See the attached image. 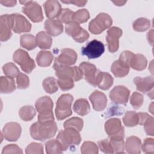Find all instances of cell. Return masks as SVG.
I'll return each mask as SVG.
<instances>
[{
    "instance_id": "bcb514c9",
    "label": "cell",
    "mask_w": 154,
    "mask_h": 154,
    "mask_svg": "<svg viewBox=\"0 0 154 154\" xmlns=\"http://www.w3.org/2000/svg\"><path fill=\"white\" fill-rule=\"evenodd\" d=\"M141 149L146 153H154V141L152 138H146L141 144Z\"/></svg>"
},
{
    "instance_id": "484cf974",
    "label": "cell",
    "mask_w": 154,
    "mask_h": 154,
    "mask_svg": "<svg viewBox=\"0 0 154 154\" xmlns=\"http://www.w3.org/2000/svg\"><path fill=\"white\" fill-rule=\"evenodd\" d=\"M36 43L39 48L42 49H49L51 47L52 39L51 35L45 31L38 32L35 37Z\"/></svg>"
},
{
    "instance_id": "c3c4849f",
    "label": "cell",
    "mask_w": 154,
    "mask_h": 154,
    "mask_svg": "<svg viewBox=\"0 0 154 154\" xmlns=\"http://www.w3.org/2000/svg\"><path fill=\"white\" fill-rule=\"evenodd\" d=\"M99 149L102 152L105 153L111 154L114 153L113 150L111 147V146L109 143V141L108 139H104L100 140L97 142Z\"/></svg>"
},
{
    "instance_id": "5bb4252c",
    "label": "cell",
    "mask_w": 154,
    "mask_h": 154,
    "mask_svg": "<svg viewBox=\"0 0 154 154\" xmlns=\"http://www.w3.org/2000/svg\"><path fill=\"white\" fill-rule=\"evenodd\" d=\"M129 90L123 85H117L109 92V98L117 104H126L129 99Z\"/></svg>"
},
{
    "instance_id": "4fadbf2b",
    "label": "cell",
    "mask_w": 154,
    "mask_h": 154,
    "mask_svg": "<svg viewBox=\"0 0 154 154\" xmlns=\"http://www.w3.org/2000/svg\"><path fill=\"white\" fill-rule=\"evenodd\" d=\"M22 128L17 122H8L5 125L1 134L8 141H16L20 137Z\"/></svg>"
},
{
    "instance_id": "f907efd6",
    "label": "cell",
    "mask_w": 154,
    "mask_h": 154,
    "mask_svg": "<svg viewBox=\"0 0 154 154\" xmlns=\"http://www.w3.org/2000/svg\"><path fill=\"white\" fill-rule=\"evenodd\" d=\"M144 129L148 135L153 136V117L151 116L149 119H147L144 123Z\"/></svg>"
},
{
    "instance_id": "d6a6232c",
    "label": "cell",
    "mask_w": 154,
    "mask_h": 154,
    "mask_svg": "<svg viewBox=\"0 0 154 154\" xmlns=\"http://www.w3.org/2000/svg\"><path fill=\"white\" fill-rule=\"evenodd\" d=\"M36 112L34 108L31 105H26L21 107L19 111L20 118L25 122L31 121L35 116Z\"/></svg>"
},
{
    "instance_id": "836d02e7",
    "label": "cell",
    "mask_w": 154,
    "mask_h": 154,
    "mask_svg": "<svg viewBox=\"0 0 154 154\" xmlns=\"http://www.w3.org/2000/svg\"><path fill=\"white\" fill-rule=\"evenodd\" d=\"M45 149L48 154L62 153L63 152L61 144L57 139L48 141L45 143Z\"/></svg>"
},
{
    "instance_id": "7402d4cb",
    "label": "cell",
    "mask_w": 154,
    "mask_h": 154,
    "mask_svg": "<svg viewBox=\"0 0 154 154\" xmlns=\"http://www.w3.org/2000/svg\"><path fill=\"white\" fill-rule=\"evenodd\" d=\"M11 35L12 32L9 21V14L1 15L0 17V40L1 42L7 41Z\"/></svg>"
},
{
    "instance_id": "ac0fdd59",
    "label": "cell",
    "mask_w": 154,
    "mask_h": 154,
    "mask_svg": "<svg viewBox=\"0 0 154 154\" xmlns=\"http://www.w3.org/2000/svg\"><path fill=\"white\" fill-rule=\"evenodd\" d=\"M93 109L97 111H103L107 105V98L104 93L98 90L94 91L89 96Z\"/></svg>"
},
{
    "instance_id": "8fae6325",
    "label": "cell",
    "mask_w": 154,
    "mask_h": 154,
    "mask_svg": "<svg viewBox=\"0 0 154 154\" xmlns=\"http://www.w3.org/2000/svg\"><path fill=\"white\" fill-rule=\"evenodd\" d=\"M105 51V46L97 40H93L81 48V53L89 59H95L100 57Z\"/></svg>"
},
{
    "instance_id": "6da1fadb",
    "label": "cell",
    "mask_w": 154,
    "mask_h": 154,
    "mask_svg": "<svg viewBox=\"0 0 154 154\" xmlns=\"http://www.w3.org/2000/svg\"><path fill=\"white\" fill-rule=\"evenodd\" d=\"M58 128L55 122L33 123L29 129L30 134L35 140L43 141L53 137L57 133Z\"/></svg>"
},
{
    "instance_id": "30bf717a",
    "label": "cell",
    "mask_w": 154,
    "mask_h": 154,
    "mask_svg": "<svg viewBox=\"0 0 154 154\" xmlns=\"http://www.w3.org/2000/svg\"><path fill=\"white\" fill-rule=\"evenodd\" d=\"M65 31L67 35L71 36L78 43H83L89 37L88 32L81 28L78 23L74 21L66 25Z\"/></svg>"
},
{
    "instance_id": "74e56055",
    "label": "cell",
    "mask_w": 154,
    "mask_h": 154,
    "mask_svg": "<svg viewBox=\"0 0 154 154\" xmlns=\"http://www.w3.org/2000/svg\"><path fill=\"white\" fill-rule=\"evenodd\" d=\"M84 122L82 119H81L79 117H72L68 120H67L63 125V126L64 128H72L76 130H78L79 132L81 131L83 128Z\"/></svg>"
},
{
    "instance_id": "44dd1931",
    "label": "cell",
    "mask_w": 154,
    "mask_h": 154,
    "mask_svg": "<svg viewBox=\"0 0 154 154\" xmlns=\"http://www.w3.org/2000/svg\"><path fill=\"white\" fill-rule=\"evenodd\" d=\"M46 17L49 19L57 18L61 11V6L60 2L56 0H48L43 4Z\"/></svg>"
},
{
    "instance_id": "5b68a950",
    "label": "cell",
    "mask_w": 154,
    "mask_h": 154,
    "mask_svg": "<svg viewBox=\"0 0 154 154\" xmlns=\"http://www.w3.org/2000/svg\"><path fill=\"white\" fill-rule=\"evenodd\" d=\"M53 69L55 70V75L58 78L71 79L74 81H78L83 78L81 70L77 66L71 67L54 63Z\"/></svg>"
},
{
    "instance_id": "2e32d148",
    "label": "cell",
    "mask_w": 154,
    "mask_h": 154,
    "mask_svg": "<svg viewBox=\"0 0 154 154\" xmlns=\"http://www.w3.org/2000/svg\"><path fill=\"white\" fill-rule=\"evenodd\" d=\"M77 58V54L73 49L64 48L61 51L60 54L55 58V63L64 66H71L76 63Z\"/></svg>"
},
{
    "instance_id": "7bdbcfd3",
    "label": "cell",
    "mask_w": 154,
    "mask_h": 154,
    "mask_svg": "<svg viewBox=\"0 0 154 154\" xmlns=\"http://www.w3.org/2000/svg\"><path fill=\"white\" fill-rule=\"evenodd\" d=\"M144 101L143 96L138 93L134 92L130 97V103L134 109H139L143 105Z\"/></svg>"
},
{
    "instance_id": "db71d44e",
    "label": "cell",
    "mask_w": 154,
    "mask_h": 154,
    "mask_svg": "<svg viewBox=\"0 0 154 154\" xmlns=\"http://www.w3.org/2000/svg\"><path fill=\"white\" fill-rule=\"evenodd\" d=\"M63 3H66V4H73L78 7H83L85 5V4L87 2V1H77V0H74V1H61Z\"/></svg>"
},
{
    "instance_id": "e575fe53",
    "label": "cell",
    "mask_w": 154,
    "mask_h": 154,
    "mask_svg": "<svg viewBox=\"0 0 154 154\" xmlns=\"http://www.w3.org/2000/svg\"><path fill=\"white\" fill-rule=\"evenodd\" d=\"M42 85L45 91L49 94L54 93L58 89L57 81L54 77H48L45 78L43 81Z\"/></svg>"
},
{
    "instance_id": "7a4b0ae2",
    "label": "cell",
    "mask_w": 154,
    "mask_h": 154,
    "mask_svg": "<svg viewBox=\"0 0 154 154\" xmlns=\"http://www.w3.org/2000/svg\"><path fill=\"white\" fill-rule=\"evenodd\" d=\"M53 106V102L49 96H45L37 100L35 103V107L38 112V122H54V116L52 111Z\"/></svg>"
},
{
    "instance_id": "9f6ffc18",
    "label": "cell",
    "mask_w": 154,
    "mask_h": 154,
    "mask_svg": "<svg viewBox=\"0 0 154 154\" xmlns=\"http://www.w3.org/2000/svg\"><path fill=\"white\" fill-rule=\"evenodd\" d=\"M153 29H151L150 31H149L147 33V38L149 43L151 45H153Z\"/></svg>"
},
{
    "instance_id": "f1b7e54d",
    "label": "cell",
    "mask_w": 154,
    "mask_h": 154,
    "mask_svg": "<svg viewBox=\"0 0 154 154\" xmlns=\"http://www.w3.org/2000/svg\"><path fill=\"white\" fill-rule=\"evenodd\" d=\"M73 111L78 114L84 116L90 111V106L87 99L81 98L76 100L73 104Z\"/></svg>"
},
{
    "instance_id": "ab89813d",
    "label": "cell",
    "mask_w": 154,
    "mask_h": 154,
    "mask_svg": "<svg viewBox=\"0 0 154 154\" xmlns=\"http://www.w3.org/2000/svg\"><path fill=\"white\" fill-rule=\"evenodd\" d=\"M2 70L6 76L12 78L16 77L20 73V71L17 66L14 63L11 62L5 64L2 67Z\"/></svg>"
},
{
    "instance_id": "f35d334b",
    "label": "cell",
    "mask_w": 154,
    "mask_h": 154,
    "mask_svg": "<svg viewBox=\"0 0 154 154\" xmlns=\"http://www.w3.org/2000/svg\"><path fill=\"white\" fill-rule=\"evenodd\" d=\"M90 19V13L88 11L85 9H79L74 12L72 21L76 22L78 23L86 22Z\"/></svg>"
},
{
    "instance_id": "52a82bcc",
    "label": "cell",
    "mask_w": 154,
    "mask_h": 154,
    "mask_svg": "<svg viewBox=\"0 0 154 154\" xmlns=\"http://www.w3.org/2000/svg\"><path fill=\"white\" fill-rule=\"evenodd\" d=\"M13 60L26 73H30L35 67V63L34 60L30 57L27 52L22 49H19L14 52Z\"/></svg>"
},
{
    "instance_id": "ba28073f",
    "label": "cell",
    "mask_w": 154,
    "mask_h": 154,
    "mask_svg": "<svg viewBox=\"0 0 154 154\" xmlns=\"http://www.w3.org/2000/svg\"><path fill=\"white\" fill-rule=\"evenodd\" d=\"M24 6L22 8V12L33 22H40L43 19V15L41 6L35 1H20Z\"/></svg>"
},
{
    "instance_id": "4316f807",
    "label": "cell",
    "mask_w": 154,
    "mask_h": 154,
    "mask_svg": "<svg viewBox=\"0 0 154 154\" xmlns=\"http://www.w3.org/2000/svg\"><path fill=\"white\" fill-rule=\"evenodd\" d=\"M147 64V60L143 55L140 54H134L130 61L129 67L136 70L141 71L145 69Z\"/></svg>"
},
{
    "instance_id": "681fc988",
    "label": "cell",
    "mask_w": 154,
    "mask_h": 154,
    "mask_svg": "<svg viewBox=\"0 0 154 154\" xmlns=\"http://www.w3.org/2000/svg\"><path fill=\"white\" fill-rule=\"evenodd\" d=\"M9 153H17V154H22V150L16 144H10L4 147L2 154H9Z\"/></svg>"
},
{
    "instance_id": "816d5d0a",
    "label": "cell",
    "mask_w": 154,
    "mask_h": 154,
    "mask_svg": "<svg viewBox=\"0 0 154 154\" xmlns=\"http://www.w3.org/2000/svg\"><path fill=\"white\" fill-rule=\"evenodd\" d=\"M134 54L133 52L129 51H124L120 54L119 60L129 67L130 61Z\"/></svg>"
},
{
    "instance_id": "d6986e66",
    "label": "cell",
    "mask_w": 154,
    "mask_h": 154,
    "mask_svg": "<svg viewBox=\"0 0 154 154\" xmlns=\"http://www.w3.org/2000/svg\"><path fill=\"white\" fill-rule=\"evenodd\" d=\"M113 82V78L110 74L98 70L95 78L94 87L97 86L101 90H107L112 86Z\"/></svg>"
},
{
    "instance_id": "f6af8a7d",
    "label": "cell",
    "mask_w": 154,
    "mask_h": 154,
    "mask_svg": "<svg viewBox=\"0 0 154 154\" xmlns=\"http://www.w3.org/2000/svg\"><path fill=\"white\" fill-rule=\"evenodd\" d=\"M25 153L26 154H32V153L43 154L44 153L43 146L40 143H34V142L31 143L26 147Z\"/></svg>"
},
{
    "instance_id": "f546056e",
    "label": "cell",
    "mask_w": 154,
    "mask_h": 154,
    "mask_svg": "<svg viewBox=\"0 0 154 154\" xmlns=\"http://www.w3.org/2000/svg\"><path fill=\"white\" fill-rule=\"evenodd\" d=\"M54 59V55L50 51H41L36 56V61L40 67H48L51 65Z\"/></svg>"
},
{
    "instance_id": "603a6c76",
    "label": "cell",
    "mask_w": 154,
    "mask_h": 154,
    "mask_svg": "<svg viewBox=\"0 0 154 154\" xmlns=\"http://www.w3.org/2000/svg\"><path fill=\"white\" fill-rule=\"evenodd\" d=\"M46 32L52 36H57L63 31V25L57 19H47L45 22Z\"/></svg>"
},
{
    "instance_id": "cb8c5ba5",
    "label": "cell",
    "mask_w": 154,
    "mask_h": 154,
    "mask_svg": "<svg viewBox=\"0 0 154 154\" xmlns=\"http://www.w3.org/2000/svg\"><path fill=\"white\" fill-rule=\"evenodd\" d=\"M141 141L135 136H131L126 138L125 149L129 154H139L141 153Z\"/></svg>"
},
{
    "instance_id": "b9f144b4",
    "label": "cell",
    "mask_w": 154,
    "mask_h": 154,
    "mask_svg": "<svg viewBox=\"0 0 154 154\" xmlns=\"http://www.w3.org/2000/svg\"><path fill=\"white\" fill-rule=\"evenodd\" d=\"M74 12L69 8H63L61 10L59 16L57 17V19L61 23H68L72 21V18Z\"/></svg>"
},
{
    "instance_id": "4dcf8cb0",
    "label": "cell",
    "mask_w": 154,
    "mask_h": 154,
    "mask_svg": "<svg viewBox=\"0 0 154 154\" xmlns=\"http://www.w3.org/2000/svg\"><path fill=\"white\" fill-rule=\"evenodd\" d=\"M109 143L113 150L114 153H124L125 149V143L123 137L115 136L110 137Z\"/></svg>"
},
{
    "instance_id": "d4e9b609",
    "label": "cell",
    "mask_w": 154,
    "mask_h": 154,
    "mask_svg": "<svg viewBox=\"0 0 154 154\" xmlns=\"http://www.w3.org/2000/svg\"><path fill=\"white\" fill-rule=\"evenodd\" d=\"M111 72L117 78L126 76L129 72V67L119 60L114 61L111 67Z\"/></svg>"
},
{
    "instance_id": "60d3db41",
    "label": "cell",
    "mask_w": 154,
    "mask_h": 154,
    "mask_svg": "<svg viewBox=\"0 0 154 154\" xmlns=\"http://www.w3.org/2000/svg\"><path fill=\"white\" fill-rule=\"evenodd\" d=\"M81 152L82 154H97L99 149L93 141H85L81 147Z\"/></svg>"
},
{
    "instance_id": "1f68e13d",
    "label": "cell",
    "mask_w": 154,
    "mask_h": 154,
    "mask_svg": "<svg viewBox=\"0 0 154 154\" xmlns=\"http://www.w3.org/2000/svg\"><path fill=\"white\" fill-rule=\"evenodd\" d=\"M20 46L28 50L31 51L34 49L37 45L35 37L31 34H23L20 36Z\"/></svg>"
},
{
    "instance_id": "6f0895ef",
    "label": "cell",
    "mask_w": 154,
    "mask_h": 154,
    "mask_svg": "<svg viewBox=\"0 0 154 154\" xmlns=\"http://www.w3.org/2000/svg\"><path fill=\"white\" fill-rule=\"evenodd\" d=\"M112 2L116 5H117V6H122L126 2V1H112Z\"/></svg>"
},
{
    "instance_id": "e0dca14e",
    "label": "cell",
    "mask_w": 154,
    "mask_h": 154,
    "mask_svg": "<svg viewBox=\"0 0 154 154\" xmlns=\"http://www.w3.org/2000/svg\"><path fill=\"white\" fill-rule=\"evenodd\" d=\"M79 68L81 70L85 81L90 85L94 86L95 78L98 71L96 66L91 63L84 61L79 64Z\"/></svg>"
},
{
    "instance_id": "11a10c76",
    "label": "cell",
    "mask_w": 154,
    "mask_h": 154,
    "mask_svg": "<svg viewBox=\"0 0 154 154\" xmlns=\"http://www.w3.org/2000/svg\"><path fill=\"white\" fill-rule=\"evenodd\" d=\"M16 1H1L0 3L6 7H13L16 4Z\"/></svg>"
},
{
    "instance_id": "ee69618b",
    "label": "cell",
    "mask_w": 154,
    "mask_h": 154,
    "mask_svg": "<svg viewBox=\"0 0 154 154\" xmlns=\"http://www.w3.org/2000/svg\"><path fill=\"white\" fill-rule=\"evenodd\" d=\"M16 84L19 89H25L29 85V79L26 75L20 72L16 76Z\"/></svg>"
},
{
    "instance_id": "3957f363",
    "label": "cell",
    "mask_w": 154,
    "mask_h": 154,
    "mask_svg": "<svg viewBox=\"0 0 154 154\" xmlns=\"http://www.w3.org/2000/svg\"><path fill=\"white\" fill-rule=\"evenodd\" d=\"M64 129L59 131L56 138L61 144L63 151L70 147L79 145L81 141V137L78 130L72 128Z\"/></svg>"
},
{
    "instance_id": "8992f818",
    "label": "cell",
    "mask_w": 154,
    "mask_h": 154,
    "mask_svg": "<svg viewBox=\"0 0 154 154\" xmlns=\"http://www.w3.org/2000/svg\"><path fill=\"white\" fill-rule=\"evenodd\" d=\"M112 23L111 17L105 13H99L92 19L88 25V29L93 34H99L110 28Z\"/></svg>"
},
{
    "instance_id": "9c48e42d",
    "label": "cell",
    "mask_w": 154,
    "mask_h": 154,
    "mask_svg": "<svg viewBox=\"0 0 154 154\" xmlns=\"http://www.w3.org/2000/svg\"><path fill=\"white\" fill-rule=\"evenodd\" d=\"M9 21L11 30L16 33L26 32L31 31V24L23 16L19 13L9 14Z\"/></svg>"
},
{
    "instance_id": "7c38bea8",
    "label": "cell",
    "mask_w": 154,
    "mask_h": 154,
    "mask_svg": "<svg viewBox=\"0 0 154 154\" xmlns=\"http://www.w3.org/2000/svg\"><path fill=\"white\" fill-rule=\"evenodd\" d=\"M123 31L122 29L117 26H112L108 29L106 36L108 51L114 53L119 49V38L122 36Z\"/></svg>"
},
{
    "instance_id": "d590c367",
    "label": "cell",
    "mask_w": 154,
    "mask_h": 154,
    "mask_svg": "<svg viewBox=\"0 0 154 154\" xmlns=\"http://www.w3.org/2000/svg\"><path fill=\"white\" fill-rule=\"evenodd\" d=\"M123 122L127 127H134L138 125V114L135 111H128L123 117Z\"/></svg>"
},
{
    "instance_id": "7dc6e473",
    "label": "cell",
    "mask_w": 154,
    "mask_h": 154,
    "mask_svg": "<svg viewBox=\"0 0 154 154\" xmlns=\"http://www.w3.org/2000/svg\"><path fill=\"white\" fill-rule=\"evenodd\" d=\"M57 82L58 87L63 91L70 90L74 87V81L71 79L58 78Z\"/></svg>"
},
{
    "instance_id": "277c9868",
    "label": "cell",
    "mask_w": 154,
    "mask_h": 154,
    "mask_svg": "<svg viewBox=\"0 0 154 154\" xmlns=\"http://www.w3.org/2000/svg\"><path fill=\"white\" fill-rule=\"evenodd\" d=\"M73 100V97L70 94H63L58 99L55 108V116L58 120H63L72 115Z\"/></svg>"
},
{
    "instance_id": "8d00e7d4",
    "label": "cell",
    "mask_w": 154,
    "mask_h": 154,
    "mask_svg": "<svg viewBox=\"0 0 154 154\" xmlns=\"http://www.w3.org/2000/svg\"><path fill=\"white\" fill-rule=\"evenodd\" d=\"M133 28L138 32H143L147 30L150 26V21L145 17H140L132 23Z\"/></svg>"
},
{
    "instance_id": "ffe728a7",
    "label": "cell",
    "mask_w": 154,
    "mask_h": 154,
    "mask_svg": "<svg viewBox=\"0 0 154 154\" xmlns=\"http://www.w3.org/2000/svg\"><path fill=\"white\" fill-rule=\"evenodd\" d=\"M134 83L136 85L137 90L142 93L148 94L150 91H153L154 80L152 76H147L145 78L135 77L134 79Z\"/></svg>"
},
{
    "instance_id": "83f0119b",
    "label": "cell",
    "mask_w": 154,
    "mask_h": 154,
    "mask_svg": "<svg viewBox=\"0 0 154 154\" xmlns=\"http://www.w3.org/2000/svg\"><path fill=\"white\" fill-rule=\"evenodd\" d=\"M16 85L13 78L1 76L0 78V91L1 93H10L16 90Z\"/></svg>"
},
{
    "instance_id": "9a60e30c",
    "label": "cell",
    "mask_w": 154,
    "mask_h": 154,
    "mask_svg": "<svg viewBox=\"0 0 154 154\" xmlns=\"http://www.w3.org/2000/svg\"><path fill=\"white\" fill-rule=\"evenodd\" d=\"M105 131L109 137L115 136L123 137L125 135L124 128L122 125L121 121L117 118L108 120L105 123Z\"/></svg>"
},
{
    "instance_id": "f5cc1de1",
    "label": "cell",
    "mask_w": 154,
    "mask_h": 154,
    "mask_svg": "<svg viewBox=\"0 0 154 154\" xmlns=\"http://www.w3.org/2000/svg\"><path fill=\"white\" fill-rule=\"evenodd\" d=\"M138 123L140 125H143L144 122L149 119L151 116L149 115L146 112H138Z\"/></svg>"
}]
</instances>
